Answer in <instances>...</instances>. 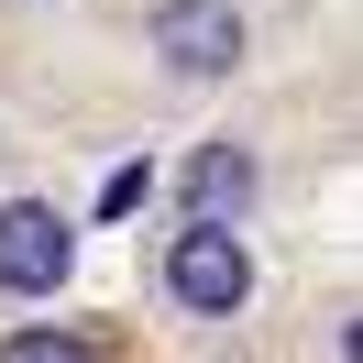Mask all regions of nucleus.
I'll list each match as a JSON object with an SVG mask.
<instances>
[{"label": "nucleus", "instance_id": "1", "mask_svg": "<svg viewBox=\"0 0 363 363\" xmlns=\"http://www.w3.org/2000/svg\"><path fill=\"white\" fill-rule=\"evenodd\" d=\"M165 286H177V308H199V319L242 308L253 264H242V242H231V220H187L177 242H165Z\"/></svg>", "mask_w": 363, "mask_h": 363}, {"label": "nucleus", "instance_id": "2", "mask_svg": "<svg viewBox=\"0 0 363 363\" xmlns=\"http://www.w3.org/2000/svg\"><path fill=\"white\" fill-rule=\"evenodd\" d=\"M155 55H165V77H231V67H242L231 0H165V11H155Z\"/></svg>", "mask_w": 363, "mask_h": 363}, {"label": "nucleus", "instance_id": "3", "mask_svg": "<svg viewBox=\"0 0 363 363\" xmlns=\"http://www.w3.org/2000/svg\"><path fill=\"white\" fill-rule=\"evenodd\" d=\"M67 264H77V253H67V220H55L45 199H11V209H0V286L45 297Z\"/></svg>", "mask_w": 363, "mask_h": 363}, {"label": "nucleus", "instance_id": "4", "mask_svg": "<svg viewBox=\"0 0 363 363\" xmlns=\"http://www.w3.org/2000/svg\"><path fill=\"white\" fill-rule=\"evenodd\" d=\"M242 199H253V155H231V143L187 155V209H199V220H231Z\"/></svg>", "mask_w": 363, "mask_h": 363}, {"label": "nucleus", "instance_id": "5", "mask_svg": "<svg viewBox=\"0 0 363 363\" xmlns=\"http://www.w3.org/2000/svg\"><path fill=\"white\" fill-rule=\"evenodd\" d=\"M0 363H89V341L77 330H23V341H0Z\"/></svg>", "mask_w": 363, "mask_h": 363}, {"label": "nucleus", "instance_id": "6", "mask_svg": "<svg viewBox=\"0 0 363 363\" xmlns=\"http://www.w3.org/2000/svg\"><path fill=\"white\" fill-rule=\"evenodd\" d=\"M143 187H155L143 165H111V187H99V209H111V220H133V209H143Z\"/></svg>", "mask_w": 363, "mask_h": 363}]
</instances>
